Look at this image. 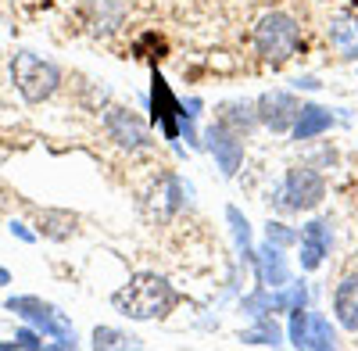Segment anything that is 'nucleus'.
Segmentation results:
<instances>
[{"label":"nucleus","instance_id":"1","mask_svg":"<svg viewBox=\"0 0 358 351\" xmlns=\"http://www.w3.org/2000/svg\"><path fill=\"white\" fill-rule=\"evenodd\" d=\"M179 305H183V290L155 269L133 273L111 294V308L118 315L133 319V323H162V319H169Z\"/></svg>","mask_w":358,"mask_h":351},{"label":"nucleus","instance_id":"13","mask_svg":"<svg viewBox=\"0 0 358 351\" xmlns=\"http://www.w3.org/2000/svg\"><path fill=\"white\" fill-rule=\"evenodd\" d=\"M334 126H337V115H334V108L315 104V101H305V104H301V111H297V122H294L290 136H294L297 143H312V140L326 136Z\"/></svg>","mask_w":358,"mask_h":351},{"label":"nucleus","instance_id":"24","mask_svg":"<svg viewBox=\"0 0 358 351\" xmlns=\"http://www.w3.org/2000/svg\"><path fill=\"white\" fill-rule=\"evenodd\" d=\"M47 341H43V334L36 330V327H25V330H18L15 334V348H29V351H40Z\"/></svg>","mask_w":358,"mask_h":351},{"label":"nucleus","instance_id":"10","mask_svg":"<svg viewBox=\"0 0 358 351\" xmlns=\"http://www.w3.org/2000/svg\"><path fill=\"white\" fill-rule=\"evenodd\" d=\"M201 148L215 158V165H219V172L226 176V180H233L236 176V169L244 165V140L236 136V133H229L226 126H219V122H208L204 129H201Z\"/></svg>","mask_w":358,"mask_h":351},{"label":"nucleus","instance_id":"30","mask_svg":"<svg viewBox=\"0 0 358 351\" xmlns=\"http://www.w3.org/2000/svg\"><path fill=\"white\" fill-rule=\"evenodd\" d=\"M319 4H330V0H319Z\"/></svg>","mask_w":358,"mask_h":351},{"label":"nucleus","instance_id":"4","mask_svg":"<svg viewBox=\"0 0 358 351\" xmlns=\"http://www.w3.org/2000/svg\"><path fill=\"white\" fill-rule=\"evenodd\" d=\"M326 201V176L315 165H290L283 172V180L273 194V204L280 212H315L319 204Z\"/></svg>","mask_w":358,"mask_h":351},{"label":"nucleus","instance_id":"8","mask_svg":"<svg viewBox=\"0 0 358 351\" xmlns=\"http://www.w3.org/2000/svg\"><path fill=\"white\" fill-rule=\"evenodd\" d=\"M301 97H297L294 90H265L255 108H258V126L276 133V136H287L297 122V111H301Z\"/></svg>","mask_w":358,"mask_h":351},{"label":"nucleus","instance_id":"7","mask_svg":"<svg viewBox=\"0 0 358 351\" xmlns=\"http://www.w3.org/2000/svg\"><path fill=\"white\" fill-rule=\"evenodd\" d=\"M104 129L115 140V148H122L129 155H140V151H151L155 148L151 129H147V119H143V115H136L133 108H122V104L108 108L104 111Z\"/></svg>","mask_w":358,"mask_h":351},{"label":"nucleus","instance_id":"9","mask_svg":"<svg viewBox=\"0 0 358 351\" xmlns=\"http://www.w3.org/2000/svg\"><path fill=\"white\" fill-rule=\"evenodd\" d=\"M330 248H334L330 219H308L297 229V266H301V273H319L322 262L330 258Z\"/></svg>","mask_w":358,"mask_h":351},{"label":"nucleus","instance_id":"28","mask_svg":"<svg viewBox=\"0 0 358 351\" xmlns=\"http://www.w3.org/2000/svg\"><path fill=\"white\" fill-rule=\"evenodd\" d=\"M8 283H11V273H8V269H4V266H0V290H4V287H8Z\"/></svg>","mask_w":358,"mask_h":351},{"label":"nucleus","instance_id":"15","mask_svg":"<svg viewBox=\"0 0 358 351\" xmlns=\"http://www.w3.org/2000/svg\"><path fill=\"white\" fill-rule=\"evenodd\" d=\"M212 122H219L229 133H236L241 140H248L258 129V108H255V101H241V97H236V101H222L215 108V119Z\"/></svg>","mask_w":358,"mask_h":351},{"label":"nucleus","instance_id":"18","mask_svg":"<svg viewBox=\"0 0 358 351\" xmlns=\"http://www.w3.org/2000/svg\"><path fill=\"white\" fill-rule=\"evenodd\" d=\"M226 222H229V233H233V244L236 251H241V258L248 262V269H251V255H255V233H251V222L248 215L236 208V204H226Z\"/></svg>","mask_w":358,"mask_h":351},{"label":"nucleus","instance_id":"22","mask_svg":"<svg viewBox=\"0 0 358 351\" xmlns=\"http://www.w3.org/2000/svg\"><path fill=\"white\" fill-rule=\"evenodd\" d=\"M241 312H244V315H251V319L276 315V312H273V287L255 283V290H248V294L241 298Z\"/></svg>","mask_w":358,"mask_h":351},{"label":"nucleus","instance_id":"23","mask_svg":"<svg viewBox=\"0 0 358 351\" xmlns=\"http://www.w3.org/2000/svg\"><path fill=\"white\" fill-rule=\"evenodd\" d=\"M265 241H273L276 248H297V229L294 226H287V222H280V219H268L265 222Z\"/></svg>","mask_w":358,"mask_h":351},{"label":"nucleus","instance_id":"26","mask_svg":"<svg viewBox=\"0 0 358 351\" xmlns=\"http://www.w3.org/2000/svg\"><path fill=\"white\" fill-rule=\"evenodd\" d=\"M11 233H15V237H22V241H29V244L36 241V233H29V229H25V222H11Z\"/></svg>","mask_w":358,"mask_h":351},{"label":"nucleus","instance_id":"27","mask_svg":"<svg viewBox=\"0 0 358 351\" xmlns=\"http://www.w3.org/2000/svg\"><path fill=\"white\" fill-rule=\"evenodd\" d=\"M341 54H344V62H358V40L348 43V47H341Z\"/></svg>","mask_w":358,"mask_h":351},{"label":"nucleus","instance_id":"17","mask_svg":"<svg viewBox=\"0 0 358 351\" xmlns=\"http://www.w3.org/2000/svg\"><path fill=\"white\" fill-rule=\"evenodd\" d=\"M126 18V8L118 4V0H90V29L101 36L115 33L118 25H122Z\"/></svg>","mask_w":358,"mask_h":351},{"label":"nucleus","instance_id":"25","mask_svg":"<svg viewBox=\"0 0 358 351\" xmlns=\"http://www.w3.org/2000/svg\"><path fill=\"white\" fill-rule=\"evenodd\" d=\"M319 86H322V83H319L315 76H297V79H294V90H319Z\"/></svg>","mask_w":358,"mask_h":351},{"label":"nucleus","instance_id":"29","mask_svg":"<svg viewBox=\"0 0 358 351\" xmlns=\"http://www.w3.org/2000/svg\"><path fill=\"white\" fill-rule=\"evenodd\" d=\"M0 351H18V348H15V341H0Z\"/></svg>","mask_w":358,"mask_h":351},{"label":"nucleus","instance_id":"14","mask_svg":"<svg viewBox=\"0 0 358 351\" xmlns=\"http://www.w3.org/2000/svg\"><path fill=\"white\" fill-rule=\"evenodd\" d=\"M330 305H334V323L348 334H358V269L337 280Z\"/></svg>","mask_w":358,"mask_h":351},{"label":"nucleus","instance_id":"21","mask_svg":"<svg viewBox=\"0 0 358 351\" xmlns=\"http://www.w3.org/2000/svg\"><path fill=\"white\" fill-rule=\"evenodd\" d=\"M40 233L50 241H69L76 233V215L69 212H43L40 215Z\"/></svg>","mask_w":358,"mask_h":351},{"label":"nucleus","instance_id":"5","mask_svg":"<svg viewBox=\"0 0 358 351\" xmlns=\"http://www.w3.org/2000/svg\"><path fill=\"white\" fill-rule=\"evenodd\" d=\"M8 308L15 315H22L29 327H36L50 341V348H79V334L72 327V319L57 305H50L36 294H22V298H8Z\"/></svg>","mask_w":358,"mask_h":351},{"label":"nucleus","instance_id":"16","mask_svg":"<svg viewBox=\"0 0 358 351\" xmlns=\"http://www.w3.org/2000/svg\"><path fill=\"white\" fill-rule=\"evenodd\" d=\"M236 341L248 348H280V344H287V334L276 327V315H262V319H255V327L241 330Z\"/></svg>","mask_w":358,"mask_h":351},{"label":"nucleus","instance_id":"6","mask_svg":"<svg viewBox=\"0 0 358 351\" xmlns=\"http://www.w3.org/2000/svg\"><path fill=\"white\" fill-rule=\"evenodd\" d=\"M287 344L297 351H334L337 327L330 323V315L315 308H297L290 312V323H287Z\"/></svg>","mask_w":358,"mask_h":351},{"label":"nucleus","instance_id":"20","mask_svg":"<svg viewBox=\"0 0 358 351\" xmlns=\"http://www.w3.org/2000/svg\"><path fill=\"white\" fill-rule=\"evenodd\" d=\"M97 351H129V348H143V341L136 334H126V330H115V327H97L94 337H90Z\"/></svg>","mask_w":358,"mask_h":351},{"label":"nucleus","instance_id":"3","mask_svg":"<svg viewBox=\"0 0 358 351\" xmlns=\"http://www.w3.org/2000/svg\"><path fill=\"white\" fill-rule=\"evenodd\" d=\"M11 83L25 104H43L62 86V69L36 50H18L11 57Z\"/></svg>","mask_w":358,"mask_h":351},{"label":"nucleus","instance_id":"2","mask_svg":"<svg viewBox=\"0 0 358 351\" xmlns=\"http://www.w3.org/2000/svg\"><path fill=\"white\" fill-rule=\"evenodd\" d=\"M251 43H255V54L262 57L265 65L280 69V65H287L290 57L305 47V33H301V22H297L290 11L273 8V11H265L255 22Z\"/></svg>","mask_w":358,"mask_h":351},{"label":"nucleus","instance_id":"11","mask_svg":"<svg viewBox=\"0 0 358 351\" xmlns=\"http://www.w3.org/2000/svg\"><path fill=\"white\" fill-rule=\"evenodd\" d=\"M251 276H255V283H262V287H283V283H290V262H287L283 248H276L273 241L255 244Z\"/></svg>","mask_w":358,"mask_h":351},{"label":"nucleus","instance_id":"12","mask_svg":"<svg viewBox=\"0 0 358 351\" xmlns=\"http://www.w3.org/2000/svg\"><path fill=\"white\" fill-rule=\"evenodd\" d=\"M187 194H190V187L183 183V176H179V172H162L155 190H151V215L155 219L179 215L187 208Z\"/></svg>","mask_w":358,"mask_h":351},{"label":"nucleus","instance_id":"19","mask_svg":"<svg viewBox=\"0 0 358 351\" xmlns=\"http://www.w3.org/2000/svg\"><path fill=\"white\" fill-rule=\"evenodd\" d=\"M297 308H308V283H301V280H290V283H283V287H273V312L280 315H290V312H297Z\"/></svg>","mask_w":358,"mask_h":351}]
</instances>
